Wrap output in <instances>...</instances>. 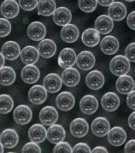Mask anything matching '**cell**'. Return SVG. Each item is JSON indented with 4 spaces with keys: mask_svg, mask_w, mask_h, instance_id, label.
<instances>
[{
    "mask_svg": "<svg viewBox=\"0 0 135 153\" xmlns=\"http://www.w3.org/2000/svg\"><path fill=\"white\" fill-rule=\"evenodd\" d=\"M0 56H1V68H3V67H4V59H5V58H4V57L3 56V55L1 53L0 54Z\"/></svg>",
    "mask_w": 135,
    "mask_h": 153,
    "instance_id": "cell-48",
    "label": "cell"
},
{
    "mask_svg": "<svg viewBox=\"0 0 135 153\" xmlns=\"http://www.w3.org/2000/svg\"><path fill=\"white\" fill-rule=\"evenodd\" d=\"M119 47L117 39L113 36L104 37L100 42V49L105 54L113 55L116 53Z\"/></svg>",
    "mask_w": 135,
    "mask_h": 153,
    "instance_id": "cell-21",
    "label": "cell"
},
{
    "mask_svg": "<svg viewBox=\"0 0 135 153\" xmlns=\"http://www.w3.org/2000/svg\"><path fill=\"white\" fill-rule=\"evenodd\" d=\"M126 133L120 127H114L108 133L107 139L110 144L115 147L122 146L126 140Z\"/></svg>",
    "mask_w": 135,
    "mask_h": 153,
    "instance_id": "cell-10",
    "label": "cell"
},
{
    "mask_svg": "<svg viewBox=\"0 0 135 153\" xmlns=\"http://www.w3.org/2000/svg\"><path fill=\"white\" fill-rule=\"evenodd\" d=\"M109 68L112 74L115 76L126 75L130 70L129 61L125 56H116L110 62Z\"/></svg>",
    "mask_w": 135,
    "mask_h": 153,
    "instance_id": "cell-1",
    "label": "cell"
},
{
    "mask_svg": "<svg viewBox=\"0 0 135 153\" xmlns=\"http://www.w3.org/2000/svg\"><path fill=\"white\" fill-rule=\"evenodd\" d=\"M110 123L107 119L99 117L94 119L91 123V131L93 135L98 137H103L108 135L110 131Z\"/></svg>",
    "mask_w": 135,
    "mask_h": 153,
    "instance_id": "cell-5",
    "label": "cell"
},
{
    "mask_svg": "<svg viewBox=\"0 0 135 153\" xmlns=\"http://www.w3.org/2000/svg\"><path fill=\"white\" fill-rule=\"evenodd\" d=\"M37 49L33 46H26L21 52V59L26 65H33L39 60Z\"/></svg>",
    "mask_w": 135,
    "mask_h": 153,
    "instance_id": "cell-20",
    "label": "cell"
},
{
    "mask_svg": "<svg viewBox=\"0 0 135 153\" xmlns=\"http://www.w3.org/2000/svg\"><path fill=\"white\" fill-rule=\"evenodd\" d=\"M40 76V70L34 65H26L21 71L22 80L28 84L36 83L39 80Z\"/></svg>",
    "mask_w": 135,
    "mask_h": 153,
    "instance_id": "cell-18",
    "label": "cell"
},
{
    "mask_svg": "<svg viewBox=\"0 0 135 153\" xmlns=\"http://www.w3.org/2000/svg\"><path fill=\"white\" fill-rule=\"evenodd\" d=\"M37 51L41 57L44 58H50L56 54V46L53 40L44 39L38 44Z\"/></svg>",
    "mask_w": 135,
    "mask_h": 153,
    "instance_id": "cell-24",
    "label": "cell"
},
{
    "mask_svg": "<svg viewBox=\"0 0 135 153\" xmlns=\"http://www.w3.org/2000/svg\"><path fill=\"white\" fill-rule=\"evenodd\" d=\"M72 153H91L90 147L85 143H78L72 149Z\"/></svg>",
    "mask_w": 135,
    "mask_h": 153,
    "instance_id": "cell-41",
    "label": "cell"
},
{
    "mask_svg": "<svg viewBox=\"0 0 135 153\" xmlns=\"http://www.w3.org/2000/svg\"><path fill=\"white\" fill-rule=\"evenodd\" d=\"M54 153H72V149L68 142H62L55 145Z\"/></svg>",
    "mask_w": 135,
    "mask_h": 153,
    "instance_id": "cell-37",
    "label": "cell"
},
{
    "mask_svg": "<svg viewBox=\"0 0 135 153\" xmlns=\"http://www.w3.org/2000/svg\"><path fill=\"white\" fill-rule=\"evenodd\" d=\"M128 124L132 130L135 131V112H132L129 116Z\"/></svg>",
    "mask_w": 135,
    "mask_h": 153,
    "instance_id": "cell-45",
    "label": "cell"
},
{
    "mask_svg": "<svg viewBox=\"0 0 135 153\" xmlns=\"http://www.w3.org/2000/svg\"><path fill=\"white\" fill-rule=\"evenodd\" d=\"M39 117L42 124L46 126H52L56 123L59 114L55 107L46 106L41 110Z\"/></svg>",
    "mask_w": 135,
    "mask_h": 153,
    "instance_id": "cell-9",
    "label": "cell"
},
{
    "mask_svg": "<svg viewBox=\"0 0 135 153\" xmlns=\"http://www.w3.org/2000/svg\"><path fill=\"white\" fill-rule=\"evenodd\" d=\"M102 108L107 112H114L118 108L120 105V99L118 96L112 92L105 93L101 100Z\"/></svg>",
    "mask_w": 135,
    "mask_h": 153,
    "instance_id": "cell-14",
    "label": "cell"
},
{
    "mask_svg": "<svg viewBox=\"0 0 135 153\" xmlns=\"http://www.w3.org/2000/svg\"><path fill=\"white\" fill-rule=\"evenodd\" d=\"M124 153H135V140H131L126 143Z\"/></svg>",
    "mask_w": 135,
    "mask_h": 153,
    "instance_id": "cell-43",
    "label": "cell"
},
{
    "mask_svg": "<svg viewBox=\"0 0 135 153\" xmlns=\"http://www.w3.org/2000/svg\"><path fill=\"white\" fill-rule=\"evenodd\" d=\"M79 107L81 112L85 114H93L98 107V100L93 95L84 96L81 100Z\"/></svg>",
    "mask_w": 135,
    "mask_h": 153,
    "instance_id": "cell-19",
    "label": "cell"
},
{
    "mask_svg": "<svg viewBox=\"0 0 135 153\" xmlns=\"http://www.w3.org/2000/svg\"><path fill=\"white\" fill-rule=\"evenodd\" d=\"M38 1L37 0H34V1H23L20 0L18 1L19 6L22 8L23 10L26 11H31L34 9L36 7H37Z\"/></svg>",
    "mask_w": 135,
    "mask_h": 153,
    "instance_id": "cell-39",
    "label": "cell"
},
{
    "mask_svg": "<svg viewBox=\"0 0 135 153\" xmlns=\"http://www.w3.org/2000/svg\"><path fill=\"white\" fill-rule=\"evenodd\" d=\"M125 57L131 62L135 63V43L127 46L125 50Z\"/></svg>",
    "mask_w": 135,
    "mask_h": 153,
    "instance_id": "cell-40",
    "label": "cell"
},
{
    "mask_svg": "<svg viewBox=\"0 0 135 153\" xmlns=\"http://www.w3.org/2000/svg\"><path fill=\"white\" fill-rule=\"evenodd\" d=\"M18 142L17 133L13 129H7L2 131L0 135V143L7 149H12Z\"/></svg>",
    "mask_w": 135,
    "mask_h": 153,
    "instance_id": "cell-16",
    "label": "cell"
},
{
    "mask_svg": "<svg viewBox=\"0 0 135 153\" xmlns=\"http://www.w3.org/2000/svg\"><path fill=\"white\" fill-rule=\"evenodd\" d=\"M29 100L34 105H41L47 98V91L44 86L36 85L32 86L28 93Z\"/></svg>",
    "mask_w": 135,
    "mask_h": 153,
    "instance_id": "cell-6",
    "label": "cell"
},
{
    "mask_svg": "<svg viewBox=\"0 0 135 153\" xmlns=\"http://www.w3.org/2000/svg\"><path fill=\"white\" fill-rule=\"evenodd\" d=\"M60 36L62 40L66 43L71 44L78 39L79 31L76 26L69 24L62 27L60 31Z\"/></svg>",
    "mask_w": 135,
    "mask_h": 153,
    "instance_id": "cell-30",
    "label": "cell"
},
{
    "mask_svg": "<svg viewBox=\"0 0 135 153\" xmlns=\"http://www.w3.org/2000/svg\"><path fill=\"white\" fill-rule=\"evenodd\" d=\"M11 25L7 19H0V31H1V37L8 36L11 32Z\"/></svg>",
    "mask_w": 135,
    "mask_h": 153,
    "instance_id": "cell-36",
    "label": "cell"
},
{
    "mask_svg": "<svg viewBox=\"0 0 135 153\" xmlns=\"http://www.w3.org/2000/svg\"><path fill=\"white\" fill-rule=\"evenodd\" d=\"M76 63L79 68L84 71L90 70L95 64V57L90 51H83L77 56Z\"/></svg>",
    "mask_w": 135,
    "mask_h": 153,
    "instance_id": "cell-11",
    "label": "cell"
},
{
    "mask_svg": "<svg viewBox=\"0 0 135 153\" xmlns=\"http://www.w3.org/2000/svg\"><path fill=\"white\" fill-rule=\"evenodd\" d=\"M0 76H1L0 84L4 86L12 85L16 79L15 71L10 66H4L1 68Z\"/></svg>",
    "mask_w": 135,
    "mask_h": 153,
    "instance_id": "cell-33",
    "label": "cell"
},
{
    "mask_svg": "<svg viewBox=\"0 0 135 153\" xmlns=\"http://www.w3.org/2000/svg\"><path fill=\"white\" fill-rule=\"evenodd\" d=\"M22 153H41V150L37 143L31 142L23 146Z\"/></svg>",
    "mask_w": 135,
    "mask_h": 153,
    "instance_id": "cell-38",
    "label": "cell"
},
{
    "mask_svg": "<svg viewBox=\"0 0 135 153\" xmlns=\"http://www.w3.org/2000/svg\"><path fill=\"white\" fill-rule=\"evenodd\" d=\"M3 148L4 147L1 144V153H3Z\"/></svg>",
    "mask_w": 135,
    "mask_h": 153,
    "instance_id": "cell-49",
    "label": "cell"
},
{
    "mask_svg": "<svg viewBox=\"0 0 135 153\" xmlns=\"http://www.w3.org/2000/svg\"><path fill=\"white\" fill-rule=\"evenodd\" d=\"M100 40V33L95 29L89 28L86 30L82 35V41L87 47H93L97 45Z\"/></svg>",
    "mask_w": 135,
    "mask_h": 153,
    "instance_id": "cell-31",
    "label": "cell"
},
{
    "mask_svg": "<svg viewBox=\"0 0 135 153\" xmlns=\"http://www.w3.org/2000/svg\"><path fill=\"white\" fill-rule=\"evenodd\" d=\"M65 135L64 128L59 124L52 125L47 130V139L53 144L56 145L63 142Z\"/></svg>",
    "mask_w": 135,
    "mask_h": 153,
    "instance_id": "cell-13",
    "label": "cell"
},
{
    "mask_svg": "<svg viewBox=\"0 0 135 153\" xmlns=\"http://www.w3.org/2000/svg\"><path fill=\"white\" fill-rule=\"evenodd\" d=\"M128 26L133 30H135V11L129 14L127 17Z\"/></svg>",
    "mask_w": 135,
    "mask_h": 153,
    "instance_id": "cell-44",
    "label": "cell"
},
{
    "mask_svg": "<svg viewBox=\"0 0 135 153\" xmlns=\"http://www.w3.org/2000/svg\"><path fill=\"white\" fill-rule=\"evenodd\" d=\"M108 14L112 21H120L126 17L127 9L123 3L114 2L109 7Z\"/></svg>",
    "mask_w": 135,
    "mask_h": 153,
    "instance_id": "cell-27",
    "label": "cell"
},
{
    "mask_svg": "<svg viewBox=\"0 0 135 153\" xmlns=\"http://www.w3.org/2000/svg\"><path fill=\"white\" fill-rule=\"evenodd\" d=\"M95 30L100 34L106 35L113 30L114 22L109 16L102 15L99 16L95 22Z\"/></svg>",
    "mask_w": 135,
    "mask_h": 153,
    "instance_id": "cell-25",
    "label": "cell"
},
{
    "mask_svg": "<svg viewBox=\"0 0 135 153\" xmlns=\"http://www.w3.org/2000/svg\"><path fill=\"white\" fill-rule=\"evenodd\" d=\"M77 61V56L75 51L71 48H65L59 54L58 63L63 69L72 68Z\"/></svg>",
    "mask_w": 135,
    "mask_h": 153,
    "instance_id": "cell-3",
    "label": "cell"
},
{
    "mask_svg": "<svg viewBox=\"0 0 135 153\" xmlns=\"http://www.w3.org/2000/svg\"><path fill=\"white\" fill-rule=\"evenodd\" d=\"M19 4L14 0H6L2 3L0 10L1 15L7 19H13L17 16L19 12Z\"/></svg>",
    "mask_w": 135,
    "mask_h": 153,
    "instance_id": "cell-28",
    "label": "cell"
},
{
    "mask_svg": "<svg viewBox=\"0 0 135 153\" xmlns=\"http://www.w3.org/2000/svg\"><path fill=\"white\" fill-rule=\"evenodd\" d=\"M89 130L88 124L83 118H76L70 124V133L76 138H83L86 135Z\"/></svg>",
    "mask_w": 135,
    "mask_h": 153,
    "instance_id": "cell-8",
    "label": "cell"
},
{
    "mask_svg": "<svg viewBox=\"0 0 135 153\" xmlns=\"http://www.w3.org/2000/svg\"><path fill=\"white\" fill-rule=\"evenodd\" d=\"M62 85V79L56 74H48L43 80V86L48 93H55L58 92L61 89Z\"/></svg>",
    "mask_w": 135,
    "mask_h": 153,
    "instance_id": "cell-12",
    "label": "cell"
},
{
    "mask_svg": "<svg viewBox=\"0 0 135 153\" xmlns=\"http://www.w3.org/2000/svg\"><path fill=\"white\" fill-rule=\"evenodd\" d=\"M75 105V98L70 92L64 91L60 93L56 98V105L62 111H69Z\"/></svg>",
    "mask_w": 135,
    "mask_h": 153,
    "instance_id": "cell-7",
    "label": "cell"
},
{
    "mask_svg": "<svg viewBox=\"0 0 135 153\" xmlns=\"http://www.w3.org/2000/svg\"><path fill=\"white\" fill-rule=\"evenodd\" d=\"M0 112L2 114H6L12 111L13 107V101L10 96L4 94L0 96Z\"/></svg>",
    "mask_w": 135,
    "mask_h": 153,
    "instance_id": "cell-34",
    "label": "cell"
},
{
    "mask_svg": "<svg viewBox=\"0 0 135 153\" xmlns=\"http://www.w3.org/2000/svg\"><path fill=\"white\" fill-rule=\"evenodd\" d=\"M97 2L100 4V5H102L103 7H110L115 1H113V0H110V1H97Z\"/></svg>",
    "mask_w": 135,
    "mask_h": 153,
    "instance_id": "cell-47",
    "label": "cell"
},
{
    "mask_svg": "<svg viewBox=\"0 0 135 153\" xmlns=\"http://www.w3.org/2000/svg\"><path fill=\"white\" fill-rule=\"evenodd\" d=\"M32 117L31 108L27 105H21L17 107L13 112V120L19 125H26L29 123Z\"/></svg>",
    "mask_w": 135,
    "mask_h": 153,
    "instance_id": "cell-2",
    "label": "cell"
},
{
    "mask_svg": "<svg viewBox=\"0 0 135 153\" xmlns=\"http://www.w3.org/2000/svg\"><path fill=\"white\" fill-rule=\"evenodd\" d=\"M28 37L33 41H42L46 34L45 26L41 22H33L29 25L27 30Z\"/></svg>",
    "mask_w": 135,
    "mask_h": 153,
    "instance_id": "cell-4",
    "label": "cell"
},
{
    "mask_svg": "<svg viewBox=\"0 0 135 153\" xmlns=\"http://www.w3.org/2000/svg\"><path fill=\"white\" fill-rule=\"evenodd\" d=\"M97 1H78V5L82 11L86 13L93 12L97 6Z\"/></svg>",
    "mask_w": 135,
    "mask_h": 153,
    "instance_id": "cell-35",
    "label": "cell"
},
{
    "mask_svg": "<svg viewBox=\"0 0 135 153\" xmlns=\"http://www.w3.org/2000/svg\"><path fill=\"white\" fill-rule=\"evenodd\" d=\"M21 49L17 42L8 41L2 46L1 53L4 58L8 61H13L17 59L21 55Z\"/></svg>",
    "mask_w": 135,
    "mask_h": 153,
    "instance_id": "cell-15",
    "label": "cell"
},
{
    "mask_svg": "<svg viewBox=\"0 0 135 153\" xmlns=\"http://www.w3.org/2000/svg\"><path fill=\"white\" fill-rule=\"evenodd\" d=\"M105 83L103 75L98 70H93L90 72L86 77V84L92 90H98L103 87Z\"/></svg>",
    "mask_w": 135,
    "mask_h": 153,
    "instance_id": "cell-17",
    "label": "cell"
},
{
    "mask_svg": "<svg viewBox=\"0 0 135 153\" xmlns=\"http://www.w3.org/2000/svg\"><path fill=\"white\" fill-rule=\"evenodd\" d=\"M28 137L31 142L40 143L47 138V131L40 124H34L28 131Z\"/></svg>",
    "mask_w": 135,
    "mask_h": 153,
    "instance_id": "cell-23",
    "label": "cell"
},
{
    "mask_svg": "<svg viewBox=\"0 0 135 153\" xmlns=\"http://www.w3.org/2000/svg\"><path fill=\"white\" fill-rule=\"evenodd\" d=\"M115 88L117 91L122 94H129L133 91L134 82L131 76L124 75L119 77L115 83Z\"/></svg>",
    "mask_w": 135,
    "mask_h": 153,
    "instance_id": "cell-22",
    "label": "cell"
},
{
    "mask_svg": "<svg viewBox=\"0 0 135 153\" xmlns=\"http://www.w3.org/2000/svg\"><path fill=\"white\" fill-rule=\"evenodd\" d=\"M8 153H15V152H8Z\"/></svg>",
    "mask_w": 135,
    "mask_h": 153,
    "instance_id": "cell-50",
    "label": "cell"
},
{
    "mask_svg": "<svg viewBox=\"0 0 135 153\" xmlns=\"http://www.w3.org/2000/svg\"><path fill=\"white\" fill-rule=\"evenodd\" d=\"M38 14L43 16H50L54 15L56 10V3L54 0H40L37 4Z\"/></svg>",
    "mask_w": 135,
    "mask_h": 153,
    "instance_id": "cell-32",
    "label": "cell"
},
{
    "mask_svg": "<svg viewBox=\"0 0 135 153\" xmlns=\"http://www.w3.org/2000/svg\"><path fill=\"white\" fill-rule=\"evenodd\" d=\"M91 153H109L105 147L102 146H98L92 150Z\"/></svg>",
    "mask_w": 135,
    "mask_h": 153,
    "instance_id": "cell-46",
    "label": "cell"
},
{
    "mask_svg": "<svg viewBox=\"0 0 135 153\" xmlns=\"http://www.w3.org/2000/svg\"><path fill=\"white\" fill-rule=\"evenodd\" d=\"M72 19V14L68 8L65 7H59L56 8L53 15V20L56 25L59 26H65L69 25Z\"/></svg>",
    "mask_w": 135,
    "mask_h": 153,
    "instance_id": "cell-26",
    "label": "cell"
},
{
    "mask_svg": "<svg viewBox=\"0 0 135 153\" xmlns=\"http://www.w3.org/2000/svg\"><path fill=\"white\" fill-rule=\"evenodd\" d=\"M126 102L128 106L130 108L135 111V91H133L128 95Z\"/></svg>",
    "mask_w": 135,
    "mask_h": 153,
    "instance_id": "cell-42",
    "label": "cell"
},
{
    "mask_svg": "<svg viewBox=\"0 0 135 153\" xmlns=\"http://www.w3.org/2000/svg\"><path fill=\"white\" fill-rule=\"evenodd\" d=\"M62 80L67 87H74L80 81V74L76 68L65 69L62 75Z\"/></svg>",
    "mask_w": 135,
    "mask_h": 153,
    "instance_id": "cell-29",
    "label": "cell"
}]
</instances>
